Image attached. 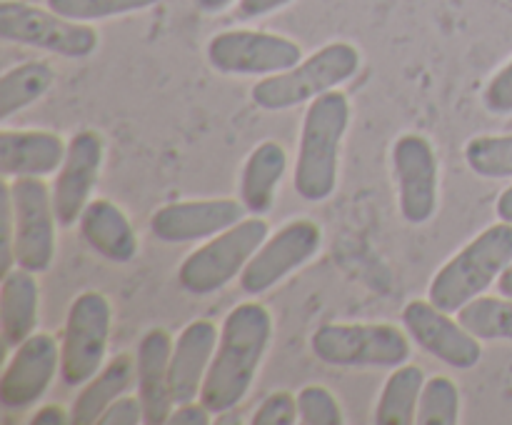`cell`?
Returning a JSON list of instances; mask_svg holds the SVG:
<instances>
[{"mask_svg": "<svg viewBox=\"0 0 512 425\" xmlns=\"http://www.w3.org/2000/svg\"><path fill=\"white\" fill-rule=\"evenodd\" d=\"M273 338V315L248 300L230 310L220 328L218 348L205 375L200 400L210 413H228L248 395Z\"/></svg>", "mask_w": 512, "mask_h": 425, "instance_id": "cell-1", "label": "cell"}, {"mask_svg": "<svg viewBox=\"0 0 512 425\" xmlns=\"http://www.w3.org/2000/svg\"><path fill=\"white\" fill-rule=\"evenodd\" d=\"M350 125V100L338 88L310 100L303 118L295 160V193L308 203H320L338 185L340 148Z\"/></svg>", "mask_w": 512, "mask_h": 425, "instance_id": "cell-2", "label": "cell"}, {"mask_svg": "<svg viewBox=\"0 0 512 425\" xmlns=\"http://www.w3.org/2000/svg\"><path fill=\"white\" fill-rule=\"evenodd\" d=\"M3 205V273H8L13 263L33 273H45L55 258L58 218L53 208V190L43 178L8 180Z\"/></svg>", "mask_w": 512, "mask_h": 425, "instance_id": "cell-3", "label": "cell"}, {"mask_svg": "<svg viewBox=\"0 0 512 425\" xmlns=\"http://www.w3.org/2000/svg\"><path fill=\"white\" fill-rule=\"evenodd\" d=\"M512 263V223L490 225L455 253L430 280L428 300L445 313H458L463 305L483 295Z\"/></svg>", "mask_w": 512, "mask_h": 425, "instance_id": "cell-4", "label": "cell"}, {"mask_svg": "<svg viewBox=\"0 0 512 425\" xmlns=\"http://www.w3.org/2000/svg\"><path fill=\"white\" fill-rule=\"evenodd\" d=\"M358 68L360 50L353 43L338 40V43L323 45L310 58L300 60L295 68L285 73L260 78L250 90V98L260 110H268V113L298 108L328 90L340 88L345 80L358 73Z\"/></svg>", "mask_w": 512, "mask_h": 425, "instance_id": "cell-5", "label": "cell"}, {"mask_svg": "<svg viewBox=\"0 0 512 425\" xmlns=\"http://www.w3.org/2000/svg\"><path fill=\"white\" fill-rule=\"evenodd\" d=\"M270 228L263 215H250L233 228L213 235L180 263L178 283L190 295H213L245 270L255 250L265 243Z\"/></svg>", "mask_w": 512, "mask_h": 425, "instance_id": "cell-6", "label": "cell"}, {"mask_svg": "<svg viewBox=\"0 0 512 425\" xmlns=\"http://www.w3.org/2000/svg\"><path fill=\"white\" fill-rule=\"evenodd\" d=\"M310 348L335 368H398L410 358L408 335L390 323H325Z\"/></svg>", "mask_w": 512, "mask_h": 425, "instance_id": "cell-7", "label": "cell"}, {"mask_svg": "<svg viewBox=\"0 0 512 425\" xmlns=\"http://www.w3.org/2000/svg\"><path fill=\"white\" fill-rule=\"evenodd\" d=\"M113 308L98 290H85L70 303L60 340V378L70 388L85 385L100 368L108 353Z\"/></svg>", "mask_w": 512, "mask_h": 425, "instance_id": "cell-8", "label": "cell"}, {"mask_svg": "<svg viewBox=\"0 0 512 425\" xmlns=\"http://www.w3.org/2000/svg\"><path fill=\"white\" fill-rule=\"evenodd\" d=\"M0 38L48 50L63 58H88L98 48V33L88 23L70 20L23 0L0 3Z\"/></svg>", "mask_w": 512, "mask_h": 425, "instance_id": "cell-9", "label": "cell"}, {"mask_svg": "<svg viewBox=\"0 0 512 425\" xmlns=\"http://www.w3.org/2000/svg\"><path fill=\"white\" fill-rule=\"evenodd\" d=\"M303 60V50L285 35L263 30H225L210 38L208 63L223 75H268L285 73Z\"/></svg>", "mask_w": 512, "mask_h": 425, "instance_id": "cell-10", "label": "cell"}, {"mask_svg": "<svg viewBox=\"0 0 512 425\" xmlns=\"http://www.w3.org/2000/svg\"><path fill=\"white\" fill-rule=\"evenodd\" d=\"M320 243H323V233H320V225L315 220L298 218L285 223L278 233L265 238V243L255 250V255L240 273L243 293H268L280 280L303 268L318 253Z\"/></svg>", "mask_w": 512, "mask_h": 425, "instance_id": "cell-11", "label": "cell"}, {"mask_svg": "<svg viewBox=\"0 0 512 425\" xmlns=\"http://www.w3.org/2000/svg\"><path fill=\"white\" fill-rule=\"evenodd\" d=\"M393 173L398 185L400 215L423 225L438 210L440 165L433 143L420 133H405L393 145Z\"/></svg>", "mask_w": 512, "mask_h": 425, "instance_id": "cell-12", "label": "cell"}, {"mask_svg": "<svg viewBox=\"0 0 512 425\" xmlns=\"http://www.w3.org/2000/svg\"><path fill=\"white\" fill-rule=\"evenodd\" d=\"M405 333L440 363L455 370H470L483 358V345L453 313L430 300H410L403 308Z\"/></svg>", "mask_w": 512, "mask_h": 425, "instance_id": "cell-13", "label": "cell"}, {"mask_svg": "<svg viewBox=\"0 0 512 425\" xmlns=\"http://www.w3.org/2000/svg\"><path fill=\"white\" fill-rule=\"evenodd\" d=\"M105 143L100 133L85 128L68 140V153L53 180V208L60 228H70L80 220L90 203L100 168H103Z\"/></svg>", "mask_w": 512, "mask_h": 425, "instance_id": "cell-14", "label": "cell"}, {"mask_svg": "<svg viewBox=\"0 0 512 425\" xmlns=\"http://www.w3.org/2000/svg\"><path fill=\"white\" fill-rule=\"evenodd\" d=\"M60 370V345L50 333H33L13 348L0 375V403L5 410H25L38 403Z\"/></svg>", "mask_w": 512, "mask_h": 425, "instance_id": "cell-15", "label": "cell"}, {"mask_svg": "<svg viewBox=\"0 0 512 425\" xmlns=\"http://www.w3.org/2000/svg\"><path fill=\"white\" fill-rule=\"evenodd\" d=\"M245 205L240 198H210V200H178L160 205L150 215V233L163 243H193L210 240L213 235L233 228L245 218Z\"/></svg>", "mask_w": 512, "mask_h": 425, "instance_id": "cell-16", "label": "cell"}, {"mask_svg": "<svg viewBox=\"0 0 512 425\" xmlns=\"http://www.w3.org/2000/svg\"><path fill=\"white\" fill-rule=\"evenodd\" d=\"M170 353H173V338L165 328H150L140 338L138 355H135V380H138L145 425H165L175 408L170 393Z\"/></svg>", "mask_w": 512, "mask_h": 425, "instance_id": "cell-17", "label": "cell"}, {"mask_svg": "<svg viewBox=\"0 0 512 425\" xmlns=\"http://www.w3.org/2000/svg\"><path fill=\"white\" fill-rule=\"evenodd\" d=\"M218 338L220 330L210 320H193L178 335L170 353V393L175 405L200 398Z\"/></svg>", "mask_w": 512, "mask_h": 425, "instance_id": "cell-18", "label": "cell"}, {"mask_svg": "<svg viewBox=\"0 0 512 425\" xmlns=\"http://www.w3.org/2000/svg\"><path fill=\"white\" fill-rule=\"evenodd\" d=\"M68 143L50 130H0V173L5 180L48 178L63 165Z\"/></svg>", "mask_w": 512, "mask_h": 425, "instance_id": "cell-19", "label": "cell"}, {"mask_svg": "<svg viewBox=\"0 0 512 425\" xmlns=\"http://www.w3.org/2000/svg\"><path fill=\"white\" fill-rule=\"evenodd\" d=\"M78 225L80 238L100 258L113 260V263H130L138 255V235H135L128 215L113 200H90Z\"/></svg>", "mask_w": 512, "mask_h": 425, "instance_id": "cell-20", "label": "cell"}, {"mask_svg": "<svg viewBox=\"0 0 512 425\" xmlns=\"http://www.w3.org/2000/svg\"><path fill=\"white\" fill-rule=\"evenodd\" d=\"M40 288L35 273L28 268H10L0 283V333L5 348L13 350L35 333L38 325Z\"/></svg>", "mask_w": 512, "mask_h": 425, "instance_id": "cell-21", "label": "cell"}, {"mask_svg": "<svg viewBox=\"0 0 512 425\" xmlns=\"http://www.w3.org/2000/svg\"><path fill=\"white\" fill-rule=\"evenodd\" d=\"M285 170H288V153L275 140H263L250 150L240 173V203L250 215L270 213Z\"/></svg>", "mask_w": 512, "mask_h": 425, "instance_id": "cell-22", "label": "cell"}, {"mask_svg": "<svg viewBox=\"0 0 512 425\" xmlns=\"http://www.w3.org/2000/svg\"><path fill=\"white\" fill-rule=\"evenodd\" d=\"M135 378V358L128 353H120L110 360L105 368H100L83 390L78 398L73 400L70 408V423L73 425H95L100 415L120 398L128 393L130 383Z\"/></svg>", "mask_w": 512, "mask_h": 425, "instance_id": "cell-23", "label": "cell"}, {"mask_svg": "<svg viewBox=\"0 0 512 425\" xmlns=\"http://www.w3.org/2000/svg\"><path fill=\"white\" fill-rule=\"evenodd\" d=\"M425 388V373L418 365H398L385 380L383 393L375 405L378 425H415L418 423L420 393Z\"/></svg>", "mask_w": 512, "mask_h": 425, "instance_id": "cell-24", "label": "cell"}, {"mask_svg": "<svg viewBox=\"0 0 512 425\" xmlns=\"http://www.w3.org/2000/svg\"><path fill=\"white\" fill-rule=\"evenodd\" d=\"M55 83L53 65L45 60H28L0 78V120H10L15 113L33 105L35 100L43 98Z\"/></svg>", "mask_w": 512, "mask_h": 425, "instance_id": "cell-25", "label": "cell"}, {"mask_svg": "<svg viewBox=\"0 0 512 425\" xmlns=\"http://www.w3.org/2000/svg\"><path fill=\"white\" fill-rule=\"evenodd\" d=\"M458 320L480 340H512V298L478 295L458 310Z\"/></svg>", "mask_w": 512, "mask_h": 425, "instance_id": "cell-26", "label": "cell"}, {"mask_svg": "<svg viewBox=\"0 0 512 425\" xmlns=\"http://www.w3.org/2000/svg\"><path fill=\"white\" fill-rule=\"evenodd\" d=\"M465 163L480 178H512V133L470 138L465 145Z\"/></svg>", "mask_w": 512, "mask_h": 425, "instance_id": "cell-27", "label": "cell"}, {"mask_svg": "<svg viewBox=\"0 0 512 425\" xmlns=\"http://www.w3.org/2000/svg\"><path fill=\"white\" fill-rule=\"evenodd\" d=\"M460 420V390L448 375L425 380L418 405V425H455Z\"/></svg>", "mask_w": 512, "mask_h": 425, "instance_id": "cell-28", "label": "cell"}, {"mask_svg": "<svg viewBox=\"0 0 512 425\" xmlns=\"http://www.w3.org/2000/svg\"><path fill=\"white\" fill-rule=\"evenodd\" d=\"M155 3L160 0H48V8L70 20L88 23V20L135 13V10H145Z\"/></svg>", "mask_w": 512, "mask_h": 425, "instance_id": "cell-29", "label": "cell"}, {"mask_svg": "<svg viewBox=\"0 0 512 425\" xmlns=\"http://www.w3.org/2000/svg\"><path fill=\"white\" fill-rule=\"evenodd\" d=\"M298 418L303 425H343V410L325 385H305L298 393Z\"/></svg>", "mask_w": 512, "mask_h": 425, "instance_id": "cell-30", "label": "cell"}, {"mask_svg": "<svg viewBox=\"0 0 512 425\" xmlns=\"http://www.w3.org/2000/svg\"><path fill=\"white\" fill-rule=\"evenodd\" d=\"M298 395L290 390H275L255 410L253 425H295L298 423Z\"/></svg>", "mask_w": 512, "mask_h": 425, "instance_id": "cell-31", "label": "cell"}, {"mask_svg": "<svg viewBox=\"0 0 512 425\" xmlns=\"http://www.w3.org/2000/svg\"><path fill=\"white\" fill-rule=\"evenodd\" d=\"M483 108L490 115H512V60L488 80L483 90Z\"/></svg>", "mask_w": 512, "mask_h": 425, "instance_id": "cell-32", "label": "cell"}, {"mask_svg": "<svg viewBox=\"0 0 512 425\" xmlns=\"http://www.w3.org/2000/svg\"><path fill=\"white\" fill-rule=\"evenodd\" d=\"M100 425H138L145 423L143 403L138 395H120L98 420Z\"/></svg>", "mask_w": 512, "mask_h": 425, "instance_id": "cell-33", "label": "cell"}, {"mask_svg": "<svg viewBox=\"0 0 512 425\" xmlns=\"http://www.w3.org/2000/svg\"><path fill=\"white\" fill-rule=\"evenodd\" d=\"M210 408L208 405L200 400V403H195V400H190V403H180L175 405L173 413H170V425H208L210 423Z\"/></svg>", "mask_w": 512, "mask_h": 425, "instance_id": "cell-34", "label": "cell"}, {"mask_svg": "<svg viewBox=\"0 0 512 425\" xmlns=\"http://www.w3.org/2000/svg\"><path fill=\"white\" fill-rule=\"evenodd\" d=\"M290 0H240L238 8H235V15H238L240 20H253V18H260V15H268L273 13V10L278 8H285Z\"/></svg>", "mask_w": 512, "mask_h": 425, "instance_id": "cell-35", "label": "cell"}, {"mask_svg": "<svg viewBox=\"0 0 512 425\" xmlns=\"http://www.w3.org/2000/svg\"><path fill=\"white\" fill-rule=\"evenodd\" d=\"M65 423H70V410L60 408V405H43V408L30 418V425H65Z\"/></svg>", "mask_w": 512, "mask_h": 425, "instance_id": "cell-36", "label": "cell"}, {"mask_svg": "<svg viewBox=\"0 0 512 425\" xmlns=\"http://www.w3.org/2000/svg\"><path fill=\"white\" fill-rule=\"evenodd\" d=\"M495 213H498V218L505 220V223H512V185L500 193L498 203H495Z\"/></svg>", "mask_w": 512, "mask_h": 425, "instance_id": "cell-37", "label": "cell"}, {"mask_svg": "<svg viewBox=\"0 0 512 425\" xmlns=\"http://www.w3.org/2000/svg\"><path fill=\"white\" fill-rule=\"evenodd\" d=\"M230 3H233V0H195V5H198L203 13H210V15L220 13V10L228 8Z\"/></svg>", "mask_w": 512, "mask_h": 425, "instance_id": "cell-38", "label": "cell"}, {"mask_svg": "<svg viewBox=\"0 0 512 425\" xmlns=\"http://www.w3.org/2000/svg\"><path fill=\"white\" fill-rule=\"evenodd\" d=\"M498 293L505 295V298H512V263L500 273L498 278Z\"/></svg>", "mask_w": 512, "mask_h": 425, "instance_id": "cell-39", "label": "cell"}]
</instances>
